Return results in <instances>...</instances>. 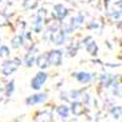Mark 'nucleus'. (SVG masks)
<instances>
[{"instance_id": "10", "label": "nucleus", "mask_w": 122, "mask_h": 122, "mask_svg": "<svg viewBox=\"0 0 122 122\" xmlns=\"http://www.w3.org/2000/svg\"><path fill=\"white\" fill-rule=\"evenodd\" d=\"M72 113L75 115H81L83 114V111H85V107H83V105L82 103H79V102H74L72 103Z\"/></svg>"}, {"instance_id": "12", "label": "nucleus", "mask_w": 122, "mask_h": 122, "mask_svg": "<svg viewBox=\"0 0 122 122\" xmlns=\"http://www.w3.org/2000/svg\"><path fill=\"white\" fill-rule=\"evenodd\" d=\"M56 111L62 118H67L68 114H70V109H68L67 106H65V105H63V106H59V107L56 109Z\"/></svg>"}, {"instance_id": "11", "label": "nucleus", "mask_w": 122, "mask_h": 122, "mask_svg": "<svg viewBox=\"0 0 122 122\" xmlns=\"http://www.w3.org/2000/svg\"><path fill=\"white\" fill-rule=\"evenodd\" d=\"M52 40H54L55 44H62L65 42V34L62 32V31H58L52 35Z\"/></svg>"}, {"instance_id": "9", "label": "nucleus", "mask_w": 122, "mask_h": 122, "mask_svg": "<svg viewBox=\"0 0 122 122\" xmlns=\"http://www.w3.org/2000/svg\"><path fill=\"white\" fill-rule=\"evenodd\" d=\"M36 65L39 66L40 68H46L48 67V58H47L46 54H42L40 56H38V59H36Z\"/></svg>"}, {"instance_id": "20", "label": "nucleus", "mask_w": 122, "mask_h": 122, "mask_svg": "<svg viewBox=\"0 0 122 122\" xmlns=\"http://www.w3.org/2000/svg\"><path fill=\"white\" fill-rule=\"evenodd\" d=\"M71 122H76V121H71Z\"/></svg>"}, {"instance_id": "18", "label": "nucleus", "mask_w": 122, "mask_h": 122, "mask_svg": "<svg viewBox=\"0 0 122 122\" xmlns=\"http://www.w3.org/2000/svg\"><path fill=\"white\" fill-rule=\"evenodd\" d=\"M14 85H15L14 81H11V82L8 83V87H7V94H8V95L12 94V91H14Z\"/></svg>"}, {"instance_id": "14", "label": "nucleus", "mask_w": 122, "mask_h": 122, "mask_svg": "<svg viewBox=\"0 0 122 122\" xmlns=\"http://www.w3.org/2000/svg\"><path fill=\"white\" fill-rule=\"evenodd\" d=\"M42 25H43V14H39V15H38V20H36L35 31H40Z\"/></svg>"}, {"instance_id": "6", "label": "nucleus", "mask_w": 122, "mask_h": 122, "mask_svg": "<svg viewBox=\"0 0 122 122\" xmlns=\"http://www.w3.org/2000/svg\"><path fill=\"white\" fill-rule=\"evenodd\" d=\"M85 43H86V50L89 51V54H91V55H95L97 54V44L94 43V40H93V38H86L85 39Z\"/></svg>"}, {"instance_id": "13", "label": "nucleus", "mask_w": 122, "mask_h": 122, "mask_svg": "<svg viewBox=\"0 0 122 122\" xmlns=\"http://www.w3.org/2000/svg\"><path fill=\"white\" fill-rule=\"evenodd\" d=\"M38 3H39V0H24V7L27 8V10L35 8L36 5H38Z\"/></svg>"}, {"instance_id": "4", "label": "nucleus", "mask_w": 122, "mask_h": 122, "mask_svg": "<svg viewBox=\"0 0 122 122\" xmlns=\"http://www.w3.org/2000/svg\"><path fill=\"white\" fill-rule=\"evenodd\" d=\"M47 58H48V65L58 66V65H61V62H62V52L58 50H54L47 55Z\"/></svg>"}, {"instance_id": "16", "label": "nucleus", "mask_w": 122, "mask_h": 122, "mask_svg": "<svg viewBox=\"0 0 122 122\" xmlns=\"http://www.w3.org/2000/svg\"><path fill=\"white\" fill-rule=\"evenodd\" d=\"M101 79H102V83H103V85L109 86V85L111 83V81H113V76H110V75H103Z\"/></svg>"}, {"instance_id": "1", "label": "nucleus", "mask_w": 122, "mask_h": 122, "mask_svg": "<svg viewBox=\"0 0 122 122\" xmlns=\"http://www.w3.org/2000/svg\"><path fill=\"white\" fill-rule=\"evenodd\" d=\"M46 81H47V74L40 71L32 78V81H31V87L34 90H40L42 86L46 83Z\"/></svg>"}, {"instance_id": "21", "label": "nucleus", "mask_w": 122, "mask_h": 122, "mask_svg": "<svg viewBox=\"0 0 122 122\" xmlns=\"http://www.w3.org/2000/svg\"><path fill=\"white\" fill-rule=\"evenodd\" d=\"M0 85H1V82H0ZM0 87H1V86H0Z\"/></svg>"}, {"instance_id": "2", "label": "nucleus", "mask_w": 122, "mask_h": 122, "mask_svg": "<svg viewBox=\"0 0 122 122\" xmlns=\"http://www.w3.org/2000/svg\"><path fill=\"white\" fill-rule=\"evenodd\" d=\"M19 59H11V61H7L4 62L3 66H1V71H3V74H5V75H10L11 72H14L16 68L19 67Z\"/></svg>"}, {"instance_id": "3", "label": "nucleus", "mask_w": 122, "mask_h": 122, "mask_svg": "<svg viewBox=\"0 0 122 122\" xmlns=\"http://www.w3.org/2000/svg\"><path fill=\"white\" fill-rule=\"evenodd\" d=\"M47 99V94L46 93H39V94H35V95H31L25 99V103L27 105H38V103H42Z\"/></svg>"}, {"instance_id": "15", "label": "nucleus", "mask_w": 122, "mask_h": 122, "mask_svg": "<svg viewBox=\"0 0 122 122\" xmlns=\"http://www.w3.org/2000/svg\"><path fill=\"white\" fill-rule=\"evenodd\" d=\"M22 44H23V38L20 35L15 36L14 39H12V46L14 47H19V46H22Z\"/></svg>"}, {"instance_id": "17", "label": "nucleus", "mask_w": 122, "mask_h": 122, "mask_svg": "<svg viewBox=\"0 0 122 122\" xmlns=\"http://www.w3.org/2000/svg\"><path fill=\"white\" fill-rule=\"evenodd\" d=\"M32 63H34V55L32 54L27 55V58H25V66H32Z\"/></svg>"}, {"instance_id": "8", "label": "nucleus", "mask_w": 122, "mask_h": 122, "mask_svg": "<svg viewBox=\"0 0 122 122\" xmlns=\"http://www.w3.org/2000/svg\"><path fill=\"white\" fill-rule=\"evenodd\" d=\"M75 78L78 79L81 83H89L91 81V75L89 72H85V71H81V72H75Z\"/></svg>"}, {"instance_id": "7", "label": "nucleus", "mask_w": 122, "mask_h": 122, "mask_svg": "<svg viewBox=\"0 0 122 122\" xmlns=\"http://www.w3.org/2000/svg\"><path fill=\"white\" fill-rule=\"evenodd\" d=\"M36 122H52V113L51 111H42L36 117Z\"/></svg>"}, {"instance_id": "19", "label": "nucleus", "mask_w": 122, "mask_h": 122, "mask_svg": "<svg viewBox=\"0 0 122 122\" xmlns=\"http://www.w3.org/2000/svg\"><path fill=\"white\" fill-rule=\"evenodd\" d=\"M8 55V48L7 47H0V56H7Z\"/></svg>"}, {"instance_id": "5", "label": "nucleus", "mask_w": 122, "mask_h": 122, "mask_svg": "<svg viewBox=\"0 0 122 122\" xmlns=\"http://www.w3.org/2000/svg\"><path fill=\"white\" fill-rule=\"evenodd\" d=\"M54 15H55V18L56 19L62 20V19H65L66 15H67V8L63 7L62 4H58V5L54 7Z\"/></svg>"}]
</instances>
